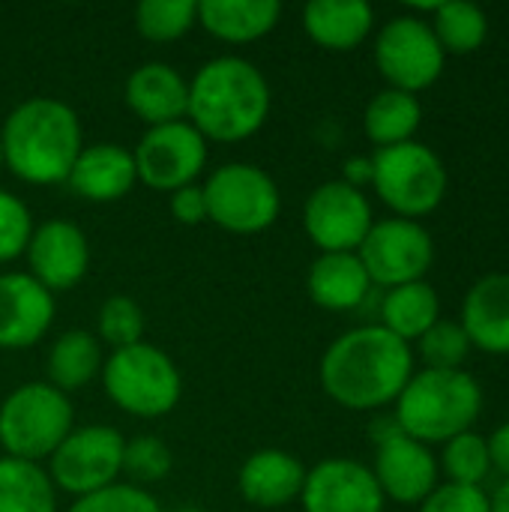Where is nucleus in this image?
I'll list each match as a JSON object with an SVG mask.
<instances>
[{"mask_svg":"<svg viewBox=\"0 0 509 512\" xmlns=\"http://www.w3.org/2000/svg\"><path fill=\"white\" fill-rule=\"evenodd\" d=\"M414 375V348L381 324H363L339 339L321 357L318 378L324 393L348 411H378L396 405Z\"/></svg>","mask_w":509,"mask_h":512,"instance_id":"nucleus-1","label":"nucleus"},{"mask_svg":"<svg viewBox=\"0 0 509 512\" xmlns=\"http://www.w3.org/2000/svg\"><path fill=\"white\" fill-rule=\"evenodd\" d=\"M270 105L273 93L267 75L246 57H213L189 78L186 120L207 144H240L252 138L267 123Z\"/></svg>","mask_w":509,"mask_h":512,"instance_id":"nucleus-2","label":"nucleus"},{"mask_svg":"<svg viewBox=\"0 0 509 512\" xmlns=\"http://www.w3.org/2000/svg\"><path fill=\"white\" fill-rule=\"evenodd\" d=\"M3 168L30 186L66 183L81 147L84 132L75 108L54 96H30L18 102L3 126Z\"/></svg>","mask_w":509,"mask_h":512,"instance_id":"nucleus-3","label":"nucleus"},{"mask_svg":"<svg viewBox=\"0 0 509 512\" xmlns=\"http://www.w3.org/2000/svg\"><path fill=\"white\" fill-rule=\"evenodd\" d=\"M483 414V387L465 372H414L396 399V426L420 444H447L450 438L471 432Z\"/></svg>","mask_w":509,"mask_h":512,"instance_id":"nucleus-4","label":"nucleus"},{"mask_svg":"<svg viewBox=\"0 0 509 512\" xmlns=\"http://www.w3.org/2000/svg\"><path fill=\"white\" fill-rule=\"evenodd\" d=\"M99 378L105 396L123 414L138 420H159L171 414L183 396V375L177 363L150 342L111 351Z\"/></svg>","mask_w":509,"mask_h":512,"instance_id":"nucleus-5","label":"nucleus"},{"mask_svg":"<svg viewBox=\"0 0 509 512\" xmlns=\"http://www.w3.org/2000/svg\"><path fill=\"white\" fill-rule=\"evenodd\" d=\"M72 429V399L48 381L18 384L0 402V447L9 459L42 465Z\"/></svg>","mask_w":509,"mask_h":512,"instance_id":"nucleus-6","label":"nucleus"},{"mask_svg":"<svg viewBox=\"0 0 509 512\" xmlns=\"http://www.w3.org/2000/svg\"><path fill=\"white\" fill-rule=\"evenodd\" d=\"M372 189L393 216L420 222L444 204L450 174L444 159L414 138L372 153Z\"/></svg>","mask_w":509,"mask_h":512,"instance_id":"nucleus-7","label":"nucleus"},{"mask_svg":"<svg viewBox=\"0 0 509 512\" xmlns=\"http://www.w3.org/2000/svg\"><path fill=\"white\" fill-rule=\"evenodd\" d=\"M201 186L210 222L228 234H261L282 213L276 180L255 162H225Z\"/></svg>","mask_w":509,"mask_h":512,"instance_id":"nucleus-8","label":"nucleus"},{"mask_svg":"<svg viewBox=\"0 0 509 512\" xmlns=\"http://www.w3.org/2000/svg\"><path fill=\"white\" fill-rule=\"evenodd\" d=\"M123 450L126 438L108 423L75 426L63 444L48 459V477L57 492L78 498L96 495L123 477Z\"/></svg>","mask_w":509,"mask_h":512,"instance_id":"nucleus-9","label":"nucleus"},{"mask_svg":"<svg viewBox=\"0 0 509 512\" xmlns=\"http://www.w3.org/2000/svg\"><path fill=\"white\" fill-rule=\"evenodd\" d=\"M375 66L387 87L405 90V93H423L429 90L447 63L444 48L438 45L432 24L420 15H393L381 30L375 33Z\"/></svg>","mask_w":509,"mask_h":512,"instance_id":"nucleus-10","label":"nucleus"},{"mask_svg":"<svg viewBox=\"0 0 509 512\" xmlns=\"http://www.w3.org/2000/svg\"><path fill=\"white\" fill-rule=\"evenodd\" d=\"M357 258L366 267L372 285L390 291L426 279V273L435 264V243L420 222L387 216L375 219V225L357 249Z\"/></svg>","mask_w":509,"mask_h":512,"instance_id":"nucleus-11","label":"nucleus"},{"mask_svg":"<svg viewBox=\"0 0 509 512\" xmlns=\"http://www.w3.org/2000/svg\"><path fill=\"white\" fill-rule=\"evenodd\" d=\"M207 156L210 144L189 120L144 129L132 150L138 183L168 195L189 183H198L207 168Z\"/></svg>","mask_w":509,"mask_h":512,"instance_id":"nucleus-12","label":"nucleus"},{"mask_svg":"<svg viewBox=\"0 0 509 512\" xmlns=\"http://www.w3.org/2000/svg\"><path fill=\"white\" fill-rule=\"evenodd\" d=\"M375 225L372 204L363 189L345 180H327L315 186L303 204V231L312 246L327 252H357Z\"/></svg>","mask_w":509,"mask_h":512,"instance_id":"nucleus-13","label":"nucleus"},{"mask_svg":"<svg viewBox=\"0 0 509 512\" xmlns=\"http://www.w3.org/2000/svg\"><path fill=\"white\" fill-rule=\"evenodd\" d=\"M375 438V483L384 495V501H396L405 507H420L438 486V459L435 453L405 435L396 420H390Z\"/></svg>","mask_w":509,"mask_h":512,"instance_id":"nucleus-14","label":"nucleus"},{"mask_svg":"<svg viewBox=\"0 0 509 512\" xmlns=\"http://www.w3.org/2000/svg\"><path fill=\"white\" fill-rule=\"evenodd\" d=\"M27 273L51 294L72 291L90 270V240L69 219H45L27 243Z\"/></svg>","mask_w":509,"mask_h":512,"instance_id":"nucleus-15","label":"nucleus"},{"mask_svg":"<svg viewBox=\"0 0 509 512\" xmlns=\"http://www.w3.org/2000/svg\"><path fill=\"white\" fill-rule=\"evenodd\" d=\"M300 507L303 512H384L387 501L372 468L357 459L336 456L306 468Z\"/></svg>","mask_w":509,"mask_h":512,"instance_id":"nucleus-16","label":"nucleus"},{"mask_svg":"<svg viewBox=\"0 0 509 512\" xmlns=\"http://www.w3.org/2000/svg\"><path fill=\"white\" fill-rule=\"evenodd\" d=\"M54 294L27 270L0 273V351H24L39 345L54 324Z\"/></svg>","mask_w":509,"mask_h":512,"instance_id":"nucleus-17","label":"nucleus"},{"mask_svg":"<svg viewBox=\"0 0 509 512\" xmlns=\"http://www.w3.org/2000/svg\"><path fill=\"white\" fill-rule=\"evenodd\" d=\"M123 99L147 129L177 123L189 111V78L165 60H147L129 72Z\"/></svg>","mask_w":509,"mask_h":512,"instance_id":"nucleus-18","label":"nucleus"},{"mask_svg":"<svg viewBox=\"0 0 509 512\" xmlns=\"http://www.w3.org/2000/svg\"><path fill=\"white\" fill-rule=\"evenodd\" d=\"M135 183H138V174H135L132 150L114 141L84 144L66 177V186L90 204L120 201L132 192Z\"/></svg>","mask_w":509,"mask_h":512,"instance_id":"nucleus-19","label":"nucleus"},{"mask_svg":"<svg viewBox=\"0 0 509 512\" xmlns=\"http://www.w3.org/2000/svg\"><path fill=\"white\" fill-rule=\"evenodd\" d=\"M306 483L303 462L279 447L255 450L237 471L240 495L258 510H282L291 501H300Z\"/></svg>","mask_w":509,"mask_h":512,"instance_id":"nucleus-20","label":"nucleus"},{"mask_svg":"<svg viewBox=\"0 0 509 512\" xmlns=\"http://www.w3.org/2000/svg\"><path fill=\"white\" fill-rule=\"evenodd\" d=\"M462 330L471 339V348H480L495 357L509 354V273H489L477 279L459 315Z\"/></svg>","mask_w":509,"mask_h":512,"instance_id":"nucleus-21","label":"nucleus"},{"mask_svg":"<svg viewBox=\"0 0 509 512\" xmlns=\"http://www.w3.org/2000/svg\"><path fill=\"white\" fill-rule=\"evenodd\" d=\"M372 279L360 264L357 252L318 255L306 273V294L324 312H351L363 306L372 291Z\"/></svg>","mask_w":509,"mask_h":512,"instance_id":"nucleus-22","label":"nucleus"},{"mask_svg":"<svg viewBox=\"0 0 509 512\" xmlns=\"http://www.w3.org/2000/svg\"><path fill=\"white\" fill-rule=\"evenodd\" d=\"M306 36L327 51H354L375 30V9L366 0H312L303 6Z\"/></svg>","mask_w":509,"mask_h":512,"instance_id":"nucleus-23","label":"nucleus"},{"mask_svg":"<svg viewBox=\"0 0 509 512\" xmlns=\"http://www.w3.org/2000/svg\"><path fill=\"white\" fill-rule=\"evenodd\" d=\"M282 18L279 0H201L198 3V27H204L213 39L228 45L258 42L276 30Z\"/></svg>","mask_w":509,"mask_h":512,"instance_id":"nucleus-24","label":"nucleus"},{"mask_svg":"<svg viewBox=\"0 0 509 512\" xmlns=\"http://www.w3.org/2000/svg\"><path fill=\"white\" fill-rule=\"evenodd\" d=\"M105 351L96 333L66 330L60 333L45 354V381L60 393H78L102 375Z\"/></svg>","mask_w":509,"mask_h":512,"instance_id":"nucleus-25","label":"nucleus"},{"mask_svg":"<svg viewBox=\"0 0 509 512\" xmlns=\"http://www.w3.org/2000/svg\"><path fill=\"white\" fill-rule=\"evenodd\" d=\"M423 123V102L414 93L384 87L363 108V132L375 144V150L396 147L414 141Z\"/></svg>","mask_w":509,"mask_h":512,"instance_id":"nucleus-26","label":"nucleus"},{"mask_svg":"<svg viewBox=\"0 0 509 512\" xmlns=\"http://www.w3.org/2000/svg\"><path fill=\"white\" fill-rule=\"evenodd\" d=\"M438 321H441V297L426 279L390 288L381 300V327L408 345L417 342Z\"/></svg>","mask_w":509,"mask_h":512,"instance_id":"nucleus-27","label":"nucleus"},{"mask_svg":"<svg viewBox=\"0 0 509 512\" xmlns=\"http://www.w3.org/2000/svg\"><path fill=\"white\" fill-rule=\"evenodd\" d=\"M0 512H57V489L48 471L0 456Z\"/></svg>","mask_w":509,"mask_h":512,"instance_id":"nucleus-28","label":"nucleus"},{"mask_svg":"<svg viewBox=\"0 0 509 512\" xmlns=\"http://www.w3.org/2000/svg\"><path fill=\"white\" fill-rule=\"evenodd\" d=\"M429 15H432L429 18L432 33L447 57L474 54L489 39V15L477 3L447 0V3H435Z\"/></svg>","mask_w":509,"mask_h":512,"instance_id":"nucleus-29","label":"nucleus"},{"mask_svg":"<svg viewBox=\"0 0 509 512\" xmlns=\"http://www.w3.org/2000/svg\"><path fill=\"white\" fill-rule=\"evenodd\" d=\"M135 30L147 42H177L198 24L195 0H141L132 12Z\"/></svg>","mask_w":509,"mask_h":512,"instance_id":"nucleus-30","label":"nucleus"},{"mask_svg":"<svg viewBox=\"0 0 509 512\" xmlns=\"http://www.w3.org/2000/svg\"><path fill=\"white\" fill-rule=\"evenodd\" d=\"M438 471H444L447 483H456V486H480L483 489V483L492 474V459H489L486 438L477 435L474 429L450 438L444 444V450H441Z\"/></svg>","mask_w":509,"mask_h":512,"instance_id":"nucleus-31","label":"nucleus"},{"mask_svg":"<svg viewBox=\"0 0 509 512\" xmlns=\"http://www.w3.org/2000/svg\"><path fill=\"white\" fill-rule=\"evenodd\" d=\"M144 330H147L144 309L138 306V300L126 294L108 297L96 312V339L102 345H111V351L144 342Z\"/></svg>","mask_w":509,"mask_h":512,"instance_id":"nucleus-32","label":"nucleus"},{"mask_svg":"<svg viewBox=\"0 0 509 512\" xmlns=\"http://www.w3.org/2000/svg\"><path fill=\"white\" fill-rule=\"evenodd\" d=\"M417 354L423 360V369H438V372H456L465 366L471 354V339L462 330L459 321H438L432 324L420 339H417Z\"/></svg>","mask_w":509,"mask_h":512,"instance_id":"nucleus-33","label":"nucleus"},{"mask_svg":"<svg viewBox=\"0 0 509 512\" xmlns=\"http://www.w3.org/2000/svg\"><path fill=\"white\" fill-rule=\"evenodd\" d=\"M174 468V456L171 447L156 438V435H138L132 441H126L123 450V474L132 480V486H153L162 483Z\"/></svg>","mask_w":509,"mask_h":512,"instance_id":"nucleus-34","label":"nucleus"},{"mask_svg":"<svg viewBox=\"0 0 509 512\" xmlns=\"http://www.w3.org/2000/svg\"><path fill=\"white\" fill-rule=\"evenodd\" d=\"M33 228L36 222L27 201L15 192L0 189V264H9L27 252Z\"/></svg>","mask_w":509,"mask_h":512,"instance_id":"nucleus-35","label":"nucleus"},{"mask_svg":"<svg viewBox=\"0 0 509 512\" xmlns=\"http://www.w3.org/2000/svg\"><path fill=\"white\" fill-rule=\"evenodd\" d=\"M66 512H165L159 507V501L141 489V486H132V483H114L96 495H87V498H78Z\"/></svg>","mask_w":509,"mask_h":512,"instance_id":"nucleus-36","label":"nucleus"},{"mask_svg":"<svg viewBox=\"0 0 509 512\" xmlns=\"http://www.w3.org/2000/svg\"><path fill=\"white\" fill-rule=\"evenodd\" d=\"M417 512H492L489 495L480 486L438 483Z\"/></svg>","mask_w":509,"mask_h":512,"instance_id":"nucleus-37","label":"nucleus"},{"mask_svg":"<svg viewBox=\"0 0 509 512\" xmlns=\"http://www.w3.org/2000/svg\"><path fill=\"white\" fill-rule=\"evenodd\" d=\"M168 210L171 216L180 222V225H204L210 222V213H207V195H204V186L201 183H189L177 192L168 195Z\"/></svg>","mask_w":509,"mask_h":512,"instance_id":"nucleus-38","label":"nucleus"},{"mask_svg":"<svg viewBox=\"0 0 509 512\" xmlns=\"http://www.w3.org/2000/svg\"><path fill=\"white\" fill-rule=\"evenodd\" d=\"M489 459H492V471H498L504 480H509V420L501 423L489 438Z\"/></svg>","mask_w":509,"mask_h":512,"instance_id":"nucleus-39","label":"nucleus"},{"mask_svg":"<svg viewBox=\"0 0 509 512\" xmlns=\"http://www.w3.org/2000/svg\"><path fill=\"white\" fill-rule=\"evenodd\" d=\"M348 186L354 189H363V186H372V156H354L345 162V177H342Z\"/></svg>","mask_w":509,"mask_h":512,"instance_id":"nucleus-40","label":"nucleus"},{"mask_svg":"<svg viewBox=\"0 0 509 512\" xmlns=\"http://www.w3.org/2000/svg\"><path fill=\"white\" fill-rule=\"evenodd\" d=\"M489 504H492V512H509V480L495 489V495H489Z\"/></svg>","mask_w":509,"mask_h":512,"instance_id":"nucleus-41","label":"nucleus"},{"mask_svg":"<svg viewBox=\"0 0 509 512\" xmlns=\"http://www.w3.org/2000/svg\"><path fill=\"white\" fill-rule=\"evenodd\" d=\"M174 512H204V510H201V507H177Z\"/></svg>","mask_w":509,"mask_h":512,"instance_id":"nucleus-42","label":"nucleus"},{"mask_svg":"<svg viewBox=\"0 0 509 512\" xmlns=\"http://www.w3.org/2000/svg\"><path fill=\"white\" fill-rule=\"evenodd\" d=\"M0 171H3V144H0Z\"/></svg>","mask_w":509,"mask_h":512,"instance_id":"nucleus-43","label":"nucleus"}]
</instances>
